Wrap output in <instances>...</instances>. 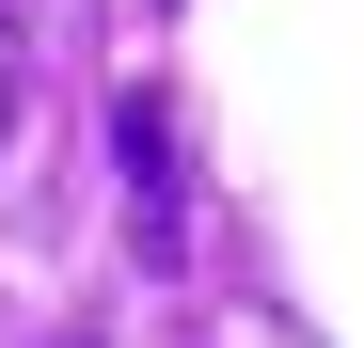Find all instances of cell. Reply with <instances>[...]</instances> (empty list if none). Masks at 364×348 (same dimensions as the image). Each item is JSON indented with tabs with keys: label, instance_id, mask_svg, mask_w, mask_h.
<instances>
[{
	"label": "cell",
	"instance_id": "cell-1",
	"mask_svg": "<svg viewBox=\"0 0 364 348\" xmlns=\"http://www.w3.org/2000/svg\"><path fill=\"white\" fill-rule=\"evenodd\" d=\"M111 158H127V254L174 269L191 254V143H174V95H111Z\"/></svg>",
	"mask_w": 364,
	"mask_h": 348
},
{
	"label": "cell",
	"instance_id": "cell-2",
	"mask_svg": "<svg viewBox=\"0 0 364 348\" xmlns=\"http://www.w3.org/2000/svg\"><path fill=\"white\" fill-rule=\"evenodd\" d=\"M0 143H16V64H0Z\"/></svg>",
	"mask_w": 364,
	"mask_h": 348
},
{
	"label": "cell",
	"instance_id": "cell-3",
	"mask_svg": "<svg viewBox=\"0 0 364 348\" xmlns=\"http://www.w3.org/2000/svg\"><path fill=\"white\" fill-rule=\"evenodd\" d=\"M48 348H95V332H48Z\"/></svg>",
	"mask_w": 364,
	"mask_h": 348
}]
</instances>
